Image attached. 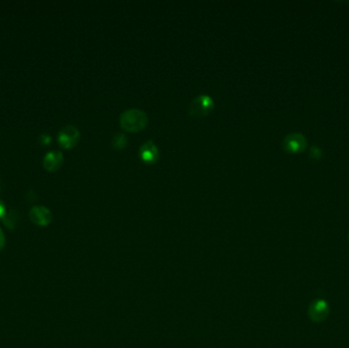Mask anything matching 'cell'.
<instances>
[{
  "instance_id": "cell-9",
  "label": "cell",
  "mask_w": 349,
  "mask_h": 348,
  "mask_svg": "<svg viewBox=\"0 0 349 348\" xmlns=\"http://www.w3.org/2000/svg\"><path fill=\"white\" fill-rule=\"evenodd\" d=\"M128 137L124 133H116L112 138V145L116 150H122V149H124L128 146Z\"/></svg>"
},
{
  "instance_id": "cell-5",
  "label": "cell",
  "mask_w": 349,
  "mask_h": 348,
  "mask_svg": "<svg viewBox=\"0 0 349 348\" xmlns=\"http://www.w3.org/2000/svg\"><path fill=\"white\" fill-rule=\"evenodd\" d=\"M139 158L146 164H154L160 160V149L152 140H148L140 146Z\"/></svg>"
},
{
  "instance_id": "cell-4",
  "label": "cell",
  "mask_w": 349,
  "mask_h": 348,
  "mask_svg": "<svg viewBox=\"0 0 349 348\" xmlns=\"http://www.w3.org/2000/svg\"><path fill=\"white\" fill-rule=\"evenodd\" d=\"M81 138L80 131L74 126L68 125L62 128L58 135V144L64 149H72L76 146Z\"/></svg>"
},
{
  "instance_id": "cell-13",
  "label": "cell",
  "mask_w": 349,
  "mask_h": 348,
  "mask_svg": "<svg viewBox=\"0 0 349 348\" xmlns=\"http://www.w3.org/2000/svg\"><path fill=\"white\" fill-rule=\"evenodd\" d=\"M348 239H349V235H348Z\"/></svg>"
},
{
  "instance_id": "cell-10",
  "label": "cell",
  "mask_w": 349,
  "mask_h": 348,
  "mask_svg": "<svg viewBox=\"0 0 349 348\" xmlns=\"http://www.w3.org/2000/svg\"><path fill=\"white\" fill-rule=\"evenodd\" d=\"M6 212H8L6 206L4 202L2 200H0V218L2 220V218L6 216Z\"/></svg>"
},
{
  "instance_id": "cell-7",
  "label": "cell",
  "mask_w": 349,
  "mask_h": 348,
  "mask_svg": "<svg viewBox=\"0 0 349 348\" xmlns=\"http://www.w3.org/2000/svg\"><path fill=\"white\" fill-rule=\"evenodd\" d=\"M64 162V158L62 152L60 150H52L46 154L43 160V166L44 168L48 172H56L62 168Z\"/></svg>"
},
{
  "instance_id": "cell-2",
  "label": "cell",
  "mask_w": 349,
  "mask_h": 348,
  "mask_svg": "<svg viewBox=\"0 0 349 348\" xmlns=\"http://www.w3.org/2000/svg\"><path fill=\"white\" fill-rule=\"evenodd\" d=\"M214 108V99L206 94H202L195 97L190 102L188 112L192 118H200L208 116Z\"/></svg>"
},
{
  "instance_id": "cell-8",
  "label": "cell",
  "mask_w": 349,
  "mask_h": 348,
  "mask_svg": "<svg viewBox=\"0 0 349 348\" xmlns=\"http://www.w3.org/2000/svg\"><path fill=\"white\" fill-rule=\"evenodd\" d=\"M329 314V306L326 302L316 300L308 310V316L314 322H322L327 318Z\"/></svg>"
},
{
  "instance_id": "cell-6",
  "label": "cell",
  "mask_w": 349,
  "mask_h": 348,
  "mask_svg": "<svg viewBox=\"0 0 349 348\" xmlns=\"http://www.w3.org/2000/svg\"><path fill=\"white\" fill-rule=\"evenodd\" d=\"M30 220L37 226H47L52 222V214L47 208L42 206H33L29 212Z\"/></svg>"
},
{
  "instance_id": "cell-12",
  "label": "cell",
  "mask_w": 349,
  "mask_h": 348,
  "mask_svg": "<svg viewBox=\"0 0 349 348\" xmlns=\"http://www.w3.org/2000/svg\"><path fill=\"white\" fill-rule=\"evenodd\" d=\"M50 141H52V139H50V137H49L48 135H42V136H41L40 142H41L42 144H44V145H47V144H49V143H50Z\"/></svg>"
},
{
  "instance_id": "cell-1",
  "label": "cell",
  "mask_w": 349,
  "mask_h": 348,
  "mask_svg": "<svg viewBox=\"0 0 349 348\" xmlns=\"http://www.w3.org/2000/svg\"><path fill=\"white\" fill-rule=\"evenodd\" d=\"M120 125L122 130L130 133L143 131L148 125L146 112L139 108H130L124 110L120 116Z\"/></svg>"
},
{
  "instance_id": "cell-3",
  "label": "cell",
  "mask_w": 349,
  "mask_h": 348,
  "mask_svg": "<svg viewBox=\"0 0 349 348\" xmlns=\"http://www.w3.org/2000/svg\"><path fill=\"white\" fill-rule=\"evenodd\" d=\"M308 145L306 138L300 133H292L287 135L283 142V149L290 154H298L306 150Z\"/></svg>"
},
{
  "instance_id": "cell-11",
  "label": "cell",
  "mask_w": 349,
  "mask_h": 348,
  "mask_svg": "<svg viewBox=\"0 0 349 348\" xmlns=\"http://www.w3.org/2000/svg\"><path fill=\"white\" fill-rule=\"evenodd\" d=\"M4 245H6V236H4V233L2 230V228H0V250H4Z\"/></svg>"
}]
</instances>
